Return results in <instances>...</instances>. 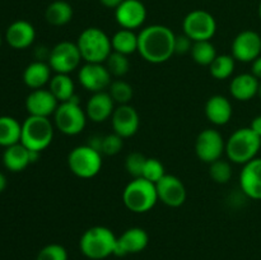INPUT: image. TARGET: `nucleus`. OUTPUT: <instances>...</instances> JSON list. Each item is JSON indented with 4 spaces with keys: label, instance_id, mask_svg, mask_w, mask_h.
Segmentation results:
<instances>
[{
    "label": "nucleus",
    "instance_id": "1",
    "mask_svg": "<svg viewBox=\"0 0 261 260\" xmlns=\"http://www.w3.org/2000/svg\"><path fill=\"white\" fill-rule=\"evenodd\" d=\"M176 35L163 24H152L138 33V54L150 64H163L175 55Z\"/></svg>",
    "mask_w": 261,
    "mask_h": 260
},
{
    "label": "nucleus",
    "instance_id": "2",
    "mask_svg": "<svg viewBox=\"0 0 261 260\" xmlns=\"http://www.w3.org/2000/svg\"><path fill=\"white\" fill-rule=\"evenodd\" d=\"M117 236L105 226H93L84 231L79 240L82 254L91 260H102L114 255Z\"/></svg>",
    "mask_w": 261,
    "mask_h": 260
},
{
    "label": "nucleus",
    "instance_id": "3",
    "mask_svg": "<svg viewBox=\"0 0 261 260\" xmlns=\"http://www.w3.org/2000/svg\"><path fill=\"white\" fill-rule=\"evenodd\" d=\"M261 149V138L249 127H240L226 140V155L229 162L246 165L256 158Z\"/></svg>",
    "mask_w": 261,
    "mask_h": 260
},
{
    "label": "nucleus",
    "instance_id": "4",
    "mask_svg": "<svg viewBox=\"0 0 261 260\" xmlns=\"http://www.w3.org/2000/svg\"><path fill=\"white\" fill-rule=\"evenodd\" d=\"M76 46L86 63L105 64L112 53L111 38L98 27H88L82 31L76 40Z\"/></svg>",
    "mask_w": 261,
    "mask_h": 260
},
{
    "label": "nucleus",
    "instance_id": "5",
    "mask_svg": "<svg viewBox=\"0 0 261 260\" xmlns=\"http://www.w3.org/2000/svg\"><path fill=\"white\" fill-rule=\"evenodd\" d=\"M122 201L126 209L137 214L152 211L158 201L155 184L145 178H133L122 191Z\"/></svg>",
    "mask_w": 261,
    "mask_h": 260
},
{
    "label": "nucleus",
    "instance_id": "6",
    "mask_svg": "<svg viewBox=\"0 0 261 260\" xmlns=\"http://www.w3.org/2000/svg\"><path fill=\"white\" fill-rule=\"evenodd\" d=\"M54 124L50 117L28 116L22 124L20 143L28 150L42 152L53 143Z\"/></svg>",
    "mask_w": 261,
    "mask_h": 260
},
{
    "label": "nucleus",
    "instance_id": "7",
    "mask_svg": "<svg viewBox=\"0 0 261 260\" xmlns=\"http://www.w3.org/2000/svg\"><path fill=\"white\" fill-rule=\"evenodd\" d=\"M86 110L82 109L78 96H74L70 101L59 103L54 114V124L56 129L64 135L74 137L81 134L87 125Z\"/></svg>",
    "mask_w": 261,
    "mask_h": 260
},
{
    "label": "nucleus",
    "instance_id": "8",
    "mask_svg": "<svg viewBox=\"0 0 261 260\" xmlns=\"http://www.w3.org/2000/svg\"><path fill=\"white\" fill-rule=\"evenodd\" d=\"M69 170L79 178H92L102 168V153L88 144L73 148L68 154Z\"/></svg>",
    "mask_w": 261,
    "mask_h": 260
},
{
    "label": "nucleus",
    "instance_id": "9",
    "mask_svg": "<svg viewBox=\"0 0 261 260\" xmlns=\"http://www.w3.org/2000/svg\"><path fill=\"white\" fill-rule=\"evenodd\" d=\"M184 35L193 42L211 41L216 36L217 20L209 12L203 9L191 10L182 20Z\"/></svg>",
    "mask_w": 261,
    "mask_h": 260
},
{
    "label": "nucleus",
    "instance_id": "10",
    "mask_svg": "<svg viewBox=\"0 0 261 260\" xmlns=\"http://www.w3.org/2000/svg\"><path fill=\"white\" fill-rule=\"evenodd\" d=\"M82 60L76 42L61 41L50 50L47 63L55 74H70L81 68Z\"/></svg>",
    "mask_w": 261,
    "mask_h": 260
},
{
    "label": "nucleus",
    "instance_id": "11",
    "mask_svg": "<svg viewBox=\"0 0 261 260\" xmlns=\"http://www.w3.org/2000/svg\"><path fill=\"white\" fill-rule=\"evenodd\" d=\"M195 153L204 163L216 162L226 153V142L216 129H205L199 133L195 140Z\"/></svg>",
    "mask_w": 261,
    "mask_h": 260
},
{
    "label": "nucleus",
    "instance_id": "12",
    "mask_svg": "<svg viewBox=\"0 0 261 260\" xmlns=\"http://www.w3.org/2000/svg\"><path fill=\"white\" fill-rule=\"evenodd\" d=\"M111 73L105 64L86 63L78 70V79L81 86L91 93L103 92L111 84Z\"/></svg>",
    "mask_w": 261,
    "mask_h": 260
},
{
    "label": "nucleus",
    "instance_id": "13",
    "mask_svg": "<svg viewBox=\"0 0 261 260\" xmlns=\"http://www.w3.org/2000/svg\"><path fill=\"white\" fill-rule=\"evenodd\" d=\"M231 55L240 63H252L261 55V36L251 30L240 32L231 46Z\"/></svg>",
    "mask_w": 261,
    "mask_h": 260
},
{
    "label": "nucleus",
    "instance_id": "14",
    "mask_svg": "<svg viewBox=\"0 0 261 260\" xmlns=\"http://www.w3.org/2000/svg\"><path fill=\"white\" fill-rule=\"evenodd\" d=\"M158 194V200L171 208H178L186 201L188 191L182 181L175 175L166 173L157 184H155Z\"/></svg>",
    "mask_w": 261,
    "mask_h": 260
},
{
    "label": "nucleus",
    "instance_id": "15",
    "mask_svg": "<svg viewBox=\"0 0 261 260\" xmlns=\"http://www.w3.org/2000/svg\"><path fill=\"white\" fill-rule=\"evenodd\" d=\"M115 19L121 28L135 31L144 24L147 8L140 0H124L115 9Z\"/></svg>",
    "mask_w": 261,
    "mask_h": 260
},
{
    "label": "nucleus",
    "instance_id": "16",
    "mask_svg": "<svg viewBox=\"0 0 261 260\" xmlns=\"http://www.w3.org/2000/svg\"><path fill=\"white\" fill-rule=\"evenodd\" d=\"M114 133L125 139L134 137L140 126V117L132 105H119L111 116Z\"/></svg>",
    "mask_w": 261,
    "mask_h": 260
},
{
    "label": "nucleus",
    "instance_id": "17",
    "mask_svg": "<svg viewBox=\"0 0 261 260\" xmlns=\"http://www.w3.org/2000/svg\"><path fill=\"white\" fill-rule=\"evenodd\" d=\"M149 244V236L147 231L140 227H132L127 228L117 237L116 246H115V256H126L129 254H138L145 250Z\"/></svg>",
    "mask_w": 261,
    "mask_h": 260
},
{
    "label": "nucleus",
    "instance_id": "18",
    "mask_svg": "<svg viewBox=\"0 0 261 260\" xmlns=\"http://www.w3.org/2000/svg\"><path fill=\"white\" fill-rule=\"evenodd\" d=\"M58 106V99L54 97L50 89H33L25 98V110L30 116H54Z\"/></svg>",
    "mask_w": 261,
    "mask_h": 260
},
{
    "label": "nucleus",
    "instance_id": "19",
    "mask_svg": "<svg viewBox=\"0 0 261 260\" xmlns=\"http://www.w3.org/2000/svg\"><path fill=\"white\" fill-rule=\"evenodd\" d=\"M240 189L247 198L261 200V158L244 165L240 172Z\"/></svg>",
    "mask_w": 261,
    "mask_h": 260
},
{
    "label": "nucleus",
    "instance_id": "20",
    "mask_svg": "<svg viewBox=\"0 0 261 260\" xmlns=\"http://www.w3.org/2000/svg\"><path fill=\"white\" fill-rule=\"evenodd\" d=\"M115 102L109 94V92H97V93H92L86 105V114L87 117L91 120L92 122H105L106 120L111 119L112 114L115 111Z\"/></svg>",
    "mask_w": 261,
    "mask_h": 260
},
{
    "label": "nucleus",
    "instance_id": "21",
    "mask_svg": "<svg viewBox=\"0 0 261 260\" xmlns=\"http://www.w3.org/2000/svg\"><path fill=\"white\" fill-rule=\"evenodd\" d=\"M36 38V30L32 23L27 20H15L8 27L5 40L10 47L15 50H24L32 46Z\"/></svg>",
    "mask_w": 261,
    "mask_h": 260
},
{
    "label": "nucleus",
    "instance_id": "22",
    "mask_svg": "<svg viewBox=\"0 0 261 260\" xmlns=\"http://www.w3.org/2000/svg\"><path fill=\"white\" fill-rule=\"evenodd\" d=\"M232 114H233L232 103L227 97L222 96V94H214V96L209 97L206 101L205 116L216 126L228 124Z\"/></svg>",
    "mask_w": 261,
    "mask_h": 260
},
{
    "label": "nucleus",
    "instance_id": "23",
    "mask_svg": "<svg viewBox=\"0 0 261 260\" xmlns=\"http://www.w3.org/2000/svg\"><path fill=\"white\" fill-rule=\"evenodd\" d=\"M260 81L251 73H242L233 76L229 83V93L234 99L246 102L257 96Z\"/></svg>",
    "mask_w": 261,
    "mask_h": 260
},
{
    "label": "nucleus",
    "instance_id": "24",
    "mask_svg": "<svg viewBox=\"0 0 261 260\" xmlns=\"http://www.w3.org/2000/svg\"><path fill=\"white\" fill-rule=\"evenodd\" d=\"M53 69L50 68L47 61L35 60L25 66L23 71V82L28 88L40 89L43 88L46 84L50 83Z\"/></svg>",
    "mask_w": 261,
    "mask_h": 260
},
{
    "label": "nucleus",
    "instance_id": "25",
    "mask_svg": "<svg viewBox=\"0 0 261 260\" xmlns=\"http://www.w3.org/2000/svg\"><path fill=\"white\" fill-rule=\"evenodd\" d=\"M3 165L10 172H20L25 170L28 165H31L30 150L22 143L5 148L3 153Z\"/></svg>",
    "mask_w": 261,
    "mask_h": 260
},
{
    "label": "nucleus",
    "instance_id": "26",
    "mask_svg": "<svg viewBox=\"0 0 261 260\" xmlns=\"http://www.w3.org/2000/svg\"><path fill=\"white\" fill-rule=\"evenodd\" d=\"M73 7L65 0H55L45 10V19L54 27H63L73 19Z\"/></svg>",
    "mask_w": 261,
    "mask_h": 260
},
{
    "label": "nucleus",
    "instance_id": "27",
    "mask_svg": "<svg viewBox=\"0 0 261 260\" xmlns=\"http://www.w3.org/2000/svg\"><path fill=\"white\" fill-rule=\"evenodd\" d=\"M48 89L59 103L68 102L75 96V84L69 74H55L50 79Z\"/></svg>",
    "mask_w": 261,
    "mask_h": 260
},
{
    "label": "nucleus",
    "instance_id": "28",
    "mask_svg": "<svg viewBox=\"0 0 261 260\" xmlns=\"http://www.w3.org/2000/svg\"><path fill=\"white\" fill-rule=\"evenodd\" d=\"M112 51L122 54V55H132L138 53V35L132 30L120 28L111 37Z\"/></svg>",
    "mask_w": 261,
    "mask_h": 260
},
{
    "label": "nucleus",
    "instance_id": "29",
    "mask_svg": "<svg viewBox=\"0 0 261 260\" xmlns=\"http://www.w3.org/2000/svg\"><path fill=\"white\" fill-rule=\"evenodd\" d=\"M22 124L12 116H0V145L4 148L20 143Z\"/></svg>",
    "mask_w": 261,
    "mask_h": 260
},
{
    "label": "nucleus",
    "instance_id": "30",
    "mask_svg": "<svg viewBox=\"0 0 261 260\" xmlns=\"http://www.w3.org/2000/svg\"><path fill=\"white\" fill-rule=\"evenodd\" d=\"M190 55L196 64L201 66H209L217 58L216 46L212 41H198L193 43Z\"/></svg>",
    "mask_w": 261,
    "mask_h": 260
},
{
    "label": "nucleus",
    "instance_id": "31",
    "mask_svg": "<svg viewBox=\"0 0 261 260\" xmlns=\"http://www.w3.org/2000/svg\"><path fill=\"white\" fill-rule=\"evenodd\" d=\"M234 68H236V60L232 55H217L213 63L209 65V73L213 78L218 81L228 79L233 74Z\"/></svg>",
    "mask_w": 261,
    "mask_h": 260
},
{
    "label": "nucleus",
    "instance_id": "32",
    "mask_svg": "<svg viewBox=\"0 0 261 260\" xmlns=\"http://www.w3.org/2000/svg\"><path fill=\"white\" fill-rule=\"evenodd\" d=\"M107 92H109V94L111 96V98L114 99V102L117 106L119 105H129L133 96H134V89H133V87L127 82L122 81V79L112 81Z\"/></svg>",
    "mask_w": 261,
    "mask_h": 260
},
{
    "label": "nucleus",
    "instance_id": "33",
    "mask_svg": "<svg viewBox=\"0 0 261 260\" xmlns=\"http://www.w3.org/2000/svg\"><path fill=\"white\" fill-rule=\"evenodd\" d=\"M105 65L109 69L111 75L116 76V78H121V76L126 75L130 70L129 58L126 55H122V54L115 53V51L110 54L107 60L105 61Z\"/></svg>",
    "mask_w": 261,
    "mask_h": 260
},
{
    "label": "nucleus",
    "instance_id": "34",
    "mask_svg": "<svg viewBox=\"0 0 261 260\" xmlns=\"http://www.w3.org/2000/svg\"><path fill=\"white\" fill-rule=\"evenodd\" d=\"M209 176L217 184H227L232 178V167L229 161L218 160L209 165Z\"/></svg>",
    "mask_w": 261,
    "mask_h": 260
},
{
    "label": "nucleus",
    "instance_id": "35",
    "mask_svg": "<svg viewBox=\"0 0 261 260\" xmlns=\"http://www.w3.org/2000/svg\"><path fill=\"white\" fill-rule=\"evenodd\" d=\"M147 157L139 152H132L125 158V170L133 178L142 177Z\"/></svg>",
    "mask_w": 261,
    "mask_h": 260
},
{
    "label": "nucleus",
    "instance_id": "36",
    "mask_svg": "<svg viewBox=\"0 0 261 260\" xmlns=\"http://www.w3.org/2000/svg\"><path fill=\"white\" fill-rule=\"evenodd\" d=\"M165 175V166L160 160H157V158H147L144 170H143V178L153 184H157Z\"/></svg>",
    "mask_w": 261,
    "mask_h": 260
},
{
    "label": "nucleus",
    "instance_id": "37",
    "mask_svg": "<svg viewBox=\"0 0 261 260\" xmlns=\"http://www.w3.org/2000/svg\"><path fill=\"white\" fill-rule=\"evenodd\" d=\"M36 260H68V251L60 244H48L40 250Z\"/></svg>",
    "mask_w": 261,
    "mask_h": 260
},
{
    "label": "nucleus",
    "instance_id": "38",
    "mask_svg": "<svg viewBox=\"0 0 261 260\" xmlns=\"http://www.w3.org/2000/svg\"><path fill=\"white\" fill-rule=\"evenodd\" d=\"M124 147V139L116 133L103 135L101 153L105 155H116Z\"/></svg>",
    "mask_w": 261,
    "mask_h": 260
},
{
    "label": "nucleus",
    "instance_id": "39",
    "mask_svg": "<svg viewBox=\"0 0 261 260\" xmlns=\"http://www.w3.org/2000/svg\"><path fill=\"white\" fill-rule=\"evenodd\" d=\"M193 41L188 37L186 35H180L176 36L175 38V54H188L191 51L193 47Z\"/></svg>",
    "mask_w": 261,
    "mask_h": 260
},
{
    "label": "nucleus",
    "instance_id": "40",
    "mask_svg": "<svg viewBox=\"0 0 261 260\" xmlns=\"http://www.w3.org/2000/svg\"><path fill=\"white\" fill-rule=\"evenodd\" d=\"M102 139H103V137H101V135H93V137H91L88 139V143L87 144L89 145V147H92L93 149L98 150L99 153H101V148H102Z\"/></svg>",
    "mask_w": 261,
    "mask_h": 260
},
{
    "label": "nucleus",
    "instance_id": "41",
    "mask_svg": "<svg viewBox=\"0 0 261 260\" xmlns=\"http://www.w3.org/2000/svg\"><path fill=\"white\" fill-rule=\"evenodd\" d=\"M251 74L261 81V55L251 63Z\"/></svg>",
    "mask_w": 261,
    "mask_h": 260
},
{
    "label": "nucleus",
    "instance_id": "42",
    "mask_svg": "<svg viewBox=\"0 0 261 260\" xmlns=\"http://www.w3.org/2000/svg\"><path fill=\"white\" fill-rule=\"evenodd\" d=\"M250 129L261 138V115H259V116H255L254 119H252L251 124H250Z\"/></svg>",
    "mask_w": 261,
    "mask_h": 260
},
{
    "label": "nucleus",
    "instance_id": "43",
    "mask_svg": "<svg viewBox=\"0 0 261 260\" xmlns=\"http://www.w3.org/2000/svg\"><path fill=\"white\" fill-rule=\"evenodd\" d=\"M122 2H124V0H99V3H101L103 7L110 8V9H116Z\"/></svg>",
    "mask_w": 261,
    "mask_h": 260
},
{
    "label": "nucleus",
    "instance_id": "44",
    "mask_svg": "<svg viewBox=\"0 0 261 260\" xmlns=\"http://www.w3.org/2000/svg\"><path fill=\"white\" fill-rule=\"evenodd\" d=\"M5 188H7V177H5L4 173L0 171V193H3V191L5 190Z\"/></svg>",
    "mask_w": 261,
    "mask_h": 260
},
{
    "label": "nucleus",
    "instance_id": "45",
    "mask_svg": "<svg viewBox=\"0 0 261 260\" xmlns=\"http://www.w3.org/2000/svg\"><path fill=\"white\" fill-rule=\"evenodd\" d=\"M257 14H259V18H260V20H261V2H260V4H259V8H257Z\"/></svg>",
    "mask_w": 261,
    "mask_h": 260
},
{
    "label": "nucleus",
    "instance_id": "46",
    "mask_svg": "<svg viewBox=\"0 0 261 260\" xmlns=\"http://www.w3.org/2000/svg\"><path fill=\"white\" fill-rule=\"evenodd\" d=\"M257 96H259L260 99H261V81H260V84H259V92H257Z\"/></svg>",
    "mask_w": 261,
    "mask_h": 260
},
{
    "label": "nucleus",
    "instance_id": "47",
    "mask_svg": "<svg viewBox=\"0 0 261 260\" xmlns=\"http://www.w3.org/2000/svg\"><path fill=\"white\" fill-rule=\"evenodd\" d=\"M2 40H3V38H2V33H0V46H2Z\"/></svg>",
    "mask_w": 261,
    "mask_h": 260
}]
</instances>
